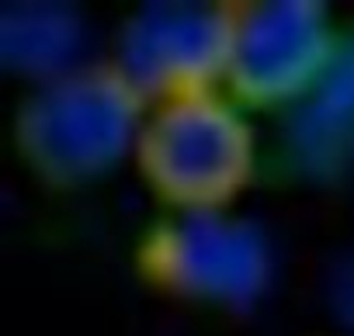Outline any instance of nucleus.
I'll return each mask as SVG.
<instances>
[{"label": "nucleus", "mask_w": 354, "mask_h": 336, "mask_svg": "<svg viewBox=\"0 0 354 336\" xmlns=\"http://www.w3.org/2000/svg\"><path fill=\"white\" fill-rule=\"evenodd\" d=\"M146 104L118 66H77L46 80L21 104L15 139L42 181L77 188L136 149Z\"/></svg>", "instance_id": "1"}, {"label": "nucleus", "mask_w": 354, "mask_h": 336, "mask_svg": "<svg viewBox=\"0 0 354 336\" xmlns=\"http://www.w3.org/2000/svg\"><path fill=\"white\" fill-rule=\"evenodd\" d=\"M136 159L174 212H223L254 174V132L219 90H192L146 111Z\"/></svg>", "instance_id": "2"}, {"label": "nucleus", "mask_w": 354, "mask_h": 336, "mask_svg": "<svg viewBox=\"0 0 354 336\" xmlns=\"http://www.w3.org/2000/svg\"><path fill=\"white\" fill-rule=\"evenodd\" d=\"M142 274L192 302L247 305L271 270L268 239L257 226L223 212H174L156 222L139 246Z\"/></svg>", "instance_id": "3"}, {"label": "nucleus", "mask_w": 354, "mask_h": 336, "mask_svg": "<svg viewBox=\"0 0 354 336\" xmlns=\"http://www.w3.org/2000/svg\"><path fill=\"white\" fill-rule=\"evenodd\" d=\"M337 35L326 8L309 0L233 4L226 87L236 104L288 108L323 73Z\"/></svg>", "instance_id": "4"}, {"label": "nucleus", "mask_w": 354, "mask_h": 336, "mask_svg": "<svg viewBox=\"0 0 354 336\" xmlns=\"http://www.w3.org/2000/svg\"><path fill=\"white\" fill-rule=\"evenodd\" d=\"M233 4H149L129 18L118 70L146 101L216 90L226 77Z\"/></svg>", "instance_id": "5"}, {"label": "nucleus", "mask_w": 354, "mask_h": 336, "mask_svg": "<svg viewBox=\"0 0 354 336\" xmlns=\"http://www.w3.org/2000/svg\"><path fill=\"white\" fill-rule=\"evenodd\" d=\"M281 156L309 181H330L354 166V25L337 35L309 90L285 108Z\"/></svg>", "instance_id": "6"}, {"label": "nucleus", "mask_w": 354, "mask_h": 336, "mask_svg": "<svg viewBox=\"0 0 354 336\" xmlns=\"http://www.w3.org/2000/svg\"><path fill=\"white\" fill-rule=\"evenodd\" d=\"M80 21L59 4H8L0 11V56L4 63L32 80H56L70 73Z\"/></svg>", "instance_id": "7"}, {"label": "nucleus", "mask_w": 354, "mask_h": 336, "mask_svg": "<svg viewBox=\"0 0 354 336\" xmlns=\"http://www.w3.org/2000/svg\"><path fill=\"white\" fill-rule=\"evenodd\" d=\"M330 305L333 312L354 329V253L337 264L333 281H330Z\"/></svg>", "instance_id": "8"}]
</instances>
